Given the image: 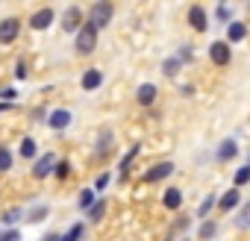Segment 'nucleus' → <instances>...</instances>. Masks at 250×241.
<instances>
[{
    "mask_svg": "<svg viewBox=\"0 0 250 241\" xmlns=\"http://www.w3.org/2000/svg\"><path fill=\"white\" fill-rule=\"evenodd\" d=\"M47 212H50L47 206H36V209L27 215V221H30V223H39V221H44V218H47Z\"/></svg>",
    "mask_w": 250,
    "mask_h": 241,
    "instance_id": "obj_25",
    "label": "nucleus"
},
{
    "mask_svg": "<svg viewBox=\"0 0 250 241\" xmlns=\"http://www.w3.org/2000/svg\"><path fill=\"white\" fill-rule=\"evenodd\" d=\"M139 150H142V147H139V144H133V147L127 150V156H124V159H121V180H124V177H127V171H130V165H133V159L139 156Z\"/></svg>",
    "mask_w": 250,
    "mask_h": 241,
    "instance_id": "obj_17",
    "label": "nucleus"
},
{
    "mask_svg": "<svg viewBox=\"0 0 250 241\" xmlns=\"http://www.w3.org/2000/svg\"><path fill=\"white\" fill-rule=\"evenodd\" d=\"M77 53H83V56H88V53H94V47H97V30L91 27V24H85L80 33H77Z\"/></svg>",
    "mask_w": 250,
    "mask_h": 241,
    "instance_id": "obj_2",
    "label": "nucleus"
},
{
    "mask_svg": "<svg viewBox=\"0 0 250 241\" xmlns=\"http://www.w3.org/2000/svg\"><path fill=\"white\" fill-rule=\"evenodd\" d=\"M188 24H191L197 33H206V27H209L206 9H203V6H191V9H188Z\"/></svg>",
    "mask_w": 250,
    "mask_h": 241,
    "instance_id": "obj_8",
    "label": "nucleus"
},
{
    "mask_svg": "<svg viewBox=\"0 0 250 241\" xmlns=\"http://www.w3.org/2000/svg\"><path fill=\"white\" fill-rule=\"evenodd\" d=\"M42 241H59V235H56V232H47V235H44Z\"/></svg>",
    "mask_w": 250,
    "mask_h": 241,
    "instance_id": "obj_38",
    "label": "nucleus"
},
{
    "mask_svg": "<svg viewBox=\"0 0 250 241\" xmlns=\"http://www.w3.org/2000/svg\"><path fill=\"white\" fill-rule=\"evenodd\" d=\"M215 203H218V197H215V194H209V197H206V200L200 203V209H197V215H200V218L206 221V218H209V212L215 209Z\"/></svg>",
    "mask_w": 250,
    "mask_h": 241,
    "instance_id": "obj_23",
    "label": "nucleus"
},
{
    "mask_svg": "<svg viewBox=\"0 0 250 241\" xmlns=\"http://www.w3.org/2000/svg\"><path fill=\"white\" fill-rule=\"evenodd\" d=\"M71 118H74V115H71L68 109H56V112H50V118H47V124H50L53 130H65V127L71 124Z\"/></svg>",
    "mask_w": 250,
    "mask_h": 241,
    "instance_id": "obj_11",
    "label": "nucleus"
},
{
    "mask_svg": "<svg viewBox=\"0 0 250 241\" xmlns=\"http://www.w3.org/2000/svg\"><path fill=\"white\" fill-rule=\"evenodd\" d=\"M238 203H241V194H238V188H229V191H227V194L218 200V209H221V212H232Z\"/></svg>",
    "mask_w": 250,
    "mask_h": 241,
    "instance_id": "obj_14",
    "label": "nucleus"
},
{
    "mask_svg": "<svg viewBox=\"0 0 250 241\" xmlns=\"http://www.w3.org/2000/svg\"><path fill=\"white\" fill-rule=\"evenodd\" d=\"M3 221H6V223H9V229H12V223H15V221H21V209H9V212L3 215Z\"/></svg>",
    "mask_w": 250,
    "mask_h": 241,
    "instance_id": "obj_32",
    "label": "nucleus"
},
{
    "mask_svg": "<svg viewBox=\"0 0 250 241\" xmlns=\"http://www.w3.org/2000/svg\"><path fill=\"white\" fill-rule=\"evenodd\" d=\"M80 235H83V223H74V226L59 238V241H80Z\"/></svg>",
    "mask_w": 250,
    "mask_h": 241,
    "instance_id": "obj_27",
    "label": "nucleus"
},
{
    "mask_svg": "<svg viewBox=\"0 0 250 241\" xmlns=\"http://www.w3.org/2000/svg\"><path fill=\"white\" fill-rule=\"evenodd\" d=\"M215 156H218V162H229V159H235V156H238V141H232V139H224Z\"/></svg>",
    "mask_w": 250,
    "mask_h": 241,
    "instance_id": "obj_10",
    "label": "nucleus"
},
{
    "mask_svg": "<svg viewBox=\"0 0 250 241\" xmlns=\"http://www.w3.org/2000/svg\"><path fill=\"white\" fill-rule=\"evenodd\" d=\"M174 174V165L171 162H159V165H153L147 174H145V182H159V180H165V177H171Z\"/></svg>",
    "mask_w": 250,
    "mask_h": 241,
    "instance_id": "obj_9",
    "label": "nucleus"
},
{
    "mask_svg": "<svg viewBox=\"0 0 250 241\" xmlns=\"http://www.w3.org/2000/svg\"><path fill=\"white\" fill-rule=\"evenodd\" d=\"M109 147H112V133H109V130H103V133H100V141H97V153L103 156Z\"/></svg>",
    "mask_w": 250,
    "mask_h": 241,
    "instance_id": "obj_24",
    "label": "nucleus"
},
{
    "mask_svg": "<svg viewBox=\"0 0 250 241\" xmlns=\"http://www.w3.org/2000/svg\"><path fill=\"white\" fill-rule=\"evenodd\" d=\"M215 15H218L221 21H229V15H232V12H229V6H218V9H215Z\"/></svg>",
    "mask_w": 250,
    "mask_h": 241,
    "instance_id": "obj_35",
    "label": "nucleus"
},
{
    "mask_svg": "<svg viewBox=\"0 0 250 241\" xmlns=\"http://www.w3.org/2000/svg\"><path fill=\"white\" fill-rule=\"evenodd\" d=\"M227 36H229V41H241V39L247 36V27H244L241 21H229V27H227Z\"/></svg>",
    "mask_w": 250,
    "mask_h": 241,
    "instance_id": "obj_16",
    "label": "nucleus"
},
{
    "mask_svg": "<svg viewBox=\"0 0 250 241\" xmlns=\"http://www.w3.org/2000/svg\"><path fill=\"white\" fill-rule=\"evenodd\" d=\"M209 59L215 62V65H229V59H232V50H229V44L227 41H212L209 44Z\"/></svg>",
    "mask_w": 250,
    "mask_h": 241,
    "instance_id": "obj_5",
    "label": "nucleus"
},
{
    "mask_svg": "<svg viewBox=\"0 0 250 241\" xmlns=\"http://www.w3.org/2000/svg\"><path fill=\"white\" fill-rule=\"evenodd\" d=\"M215 232H218V223H215V221H203V223H200V229H197V238H203V241H206V238H212Z\"/></svg>",
    "mask_w": 250,
    "mask_h": 241,
    "instance_id": "obj_20",
    "label": "nucleus"
},
{
    "mask_svg": "<svg viewBox=\"0 0 250 241\" xmlns=\"http://www.w3.org/2000/svg\"><path fill=\"white\" fill-rule=\"evenodd\" d=\"M12 168V153L6 147H0V171H9Z\"/></svg>",
    "mask_w": 250,
    "mask_h": 241,
    "instance_id": "obj_29",
    "label": "nucleus"
},
{
    "mask_svg": "<svg viewBox=\"0 0 250 241\" xmlns=\"http://www.w3.org/2000/svg\"><path fill=\"white\" fill-rule=\"evenodd\" d=\"M53 174H56L59 180H68V177H71V162H68V159L56 162V171H53Z\"/></svg>",
    "mask_w": 250,
    "mask_h": 241,
    "instance_id": "obj_26",
    "label": "nucleus"
},
{
    "mask_svg": "<svg viewBox=\"0 0 250 241\" xmlns=\"http://www.w3.org/2000/svg\"><path fill=\"white\" fill-rule=\"evenodd\" d=\"M56 162H59L56 153H42V156L36 159V165H33V177H36V180H44L47 174L56 171Z\"/></svg>",
    "mask_w": 250,
    "mask_h": 241,
    "instance_id": "obj_4",
    "label": "nucleus"
},
{
    "mask_svg": "<svg viewBox=\"0 0 250 241\" xmlns=\"http://www.w3.org/2000/svg\"><path fill=\"white\" fill-rule=\"evenodd\" d=\"M232 182H235V188H241V185H247V182H250V165H241V168L235 171V177H232Z\"/></svg>",
    "mask_w": 250,
    "mask_h": 241,
    "instance_id": "obj_21",
    "label": "nucleus"
},
{
    "mask_svg": "<svg viewBox=\"0 0 250 241\" xmlns=\"http://www.w3.org/2000/svg\"><path fill=\"white\" fill-rule=\"evenodd\" d=\"M53 18H56V12H53L50 6H44V9H39V12L30 18V27H33V30H47V27L53 24Z\"/></svg>",
    "mask_w": 250,
    "mask_h": 241,
    "instance_id": "obj_7",
    "label": "nucleus"
},
{
    "mask_svg": "<svg viewBox=\"0 0 250 241\" xmlns=\"http://www.w3.org/2000/svg\"><path fill=\"white\" fill-rule=\"evenodd\" d=\"M162 203H165V209L177 212V209L183 206V191H180V188H168V191L162 194Z\"/></svg>",
    "mask_w": 250,
    "mask_h": 241,
    "instance_id": "obj_15",
    "label": "nucleus"
},
{
    "mask_svg": "<svg viewBox=\"0 0 250 241\" xmlns=\"http://www.w3.org/2000/svg\"><path fill=\"white\" fill-rule=\"evenodd\" d=\"M15 77H27V65H24V62H18V71H15Z\"/></svg>",
    "mask_w": 250,
    "mask_h": 241,
    "instance_id": "obj_36",
    "label": "nucleus"
},
{
    "mask_svg": "<svg viewBox=\"0 0 250 241\" xmlns=\"http://www.w3.org/2000/svg\"><path fill=\"white\" fill-rule=\"evenodd\" d=\"M156 85L153 82H145V85H139V91H136V100L142 103V106H153V100H156Z\"/></svg>",
    "mask_w": 250,
    "mask_h": 241,
    "instance_id": "obj_13",
    "label": "nucleus"
},
{
    "mask_svg": "<svg viewBox=\"0 0 250 241\" xmlns=\"http://www.w3.org/2000/svg\"><path fill=\"white\" fill-rule=\"evenodd\" d=\"M103 212H106V203H103V200H97V203L88 209V218H91V221H100V218H103Z\"/></svg>",
    "mask_w": 250,
    "mask_h": 241,
    "instance_id": "obj_28",
    "label": "nucleus"
},
{
    "mask_svg": "<svg viewBox=\"0 0 250 241\" xmlns=\"http://www.w3.org/2000/svg\"><path fill=\"white\" fill-rule=\"evenodd\" d=\"M85 24H83V9L80 6H68L62 12V30L65 33H80Z\"/></svg>",
    "mask_w": 250,
    "mask_h": 241,
    "instance_id": "obj_3",
    "label": "nucleus"
},
{
    "mask_svg": "<svg viewBox=\"0 0 250 241\" xmlns=\"http://www.w3.org/2000/svg\"><path fill=\"white\" fill-rule=\"evenodd\" d=\"M0 241H21V232L12 226V229H6V232H0Z\"/></svg>",
    "mask_w": 250,
    "mask_h": 241,
    "instance_id": "obj_31",
    "label": "nucleus"
},
{
    "mask_svg": "<svg viewBox=\"0 0 250 241\" xmlns=\"http://www.w3.org/2000/svg\"><path fill=\"white\" fill-rule=\"evenodd\" d=\"M94 203H97V200H94V188H83V191H80V209L88 212Z\"/></svg>",
    "mask_w": 250,
    "mask_h": 241,
    "instance_id": "obj_19",
    "label": "nucleus"
},
{
    "mask_svg": "<svg viewBox=\"0 0 250 241\" xmlns=\"http://www.w3.org/2000/svg\"><path fill=\"white\" fill-rule=\"evenodd\" d=\"M0 97H3V100H6V103H12V100H15V97H18V91H15V88H12V85H9V88H3V91H0Z\"/></svg>",
    "mask_w": 250,
    "mask_h": 241,
    "instance_id": "obj_33",
    "label": "nucleus"
},
{
    "mask_svg": "<svg viewBox=\"0 0 250 241\" xmlns=\"http://www.w3.org/2000/svg\"><path fill=\"white\" fill-rule=\"evenodd\" d=\"M177 59H180V62H191V59H194V50H191L188 44H183L180 53H177Z\"/></svg>",
    "mask_w": 250,
    "mask_h": 241,
    "instance_id": "obj_30",
    "label": "nucleus"
},
{
    "mask_svg": "<svg viewBox=\"0 0 250 241\" xmlns=\"http://www.w3.org/2000/svg\"><path fill=\"white\" fill-rule=\"evenodd\" d=\"M180 65H183V62H180L177 56H171V59H165V65H162V74H165V77H177Z\"/></svg>",
    "mask_w": 250,
    "mask_h": 241,
    "instance_id": "obj_22",
    "label": "nucleus"
},
{
    "mask_svg": "<svg viewBox=\"0 0 250 241\" xmlns=\"http://www.w3.org/2000/svg\"><path fill=\"white\" fill-rule=\"evenodd\" d=\"M33 120H47V118H44V109H36V112H33Z\"/></svg>",
    "mask_w": 250,
    "mask_h": 241,
    "instance_id": "obj_37",
    "label": "nucleus"
},
{
    "mask_svg": "<svg viewBox=\"0 0 250 241\" xmlns=\"http://www.w3.org/2000/svg\"><path fill=\"white\" fill-rule=\"evenodd\" d=\"M21 33V21L18 18H6V21H0V44H12Z\"/></svg>",
    "mask_w": 250,
    "mask_h": 241,
    "instance_id": "obj_6",
    "label": "nucleus"
},
{
    "mask_svg": "<svg viewBox=\"0 0 250 241\" xmlns=\"http://www.w3.org/2000/svg\"><path fill=\"white\" fill-rule=\"evenodd\" d=\"M106 185H109V174H100V177H97V182H94V191H103Z\"/></svg>",
    "mask_w": 250,
    "mask_h": 241,
    "instance_id": "obj_34",
    "label": "nucleus"
},
{
    "mask_svg": "<svg viewBox=\"0 0 250 241\" xmlns=\"http://www.w3.org/2000/svg\"><path fill=\"white\" fill-rule=\"evenodd\" d=\"M100 82H103V74H100L97 68H88V71L83 74V80H80V85H83L85 91H94V88H100Z\"/></svg>",
    "mask_w": 250,
    "mask_h": 241,
    "instance_id": "obj_12",
    "label": "nucleus"
},
{
    "mask_svg": "<svg viewBox=\"0 0 250 241\" xmlns=\"http://www.w3.org/2000/svg\"><path fill=\"white\" fill-rule=\"evenodd\" d=\"M9 109V103H0V112H6Z\"/></svg>",
    "mask_w": 250,
    "mask_h": 241,
    "instance_id": "obj_39",
    "label": "nucleus"
},
{
    "mask_svg": "<svg viewBox=\"0 0 250 241\" xmlns=\"http://www.w3.org/2000/svg\"><path fill=\"white\" fill-rule=\"evenodd\" d=\"M18 153H21V159H36V153H39V144H36V139H24Z\"/></svg>",
    "mask_w": 250,
    "mask_h": 241,
    "instance_id": "obj_18",
    "label": "nucleus"
},
{
    "mask_svg": "<svg viewBox=\"0 0 250 241\" xmlns=\"http://www.w3.org/2000/svg\"><path fill=\"white\" fill-rule=\"evenodd\" d=\"M112 15H115V6L106 3V0H97V3L88 9V24H91L94 30H103V27H109Z\"/></svg>",
    "mask_w": 250,
    "mask_h": 241,
    "instance_id": "obj_1",
    "label": "nucleus"
}]
</instances>
